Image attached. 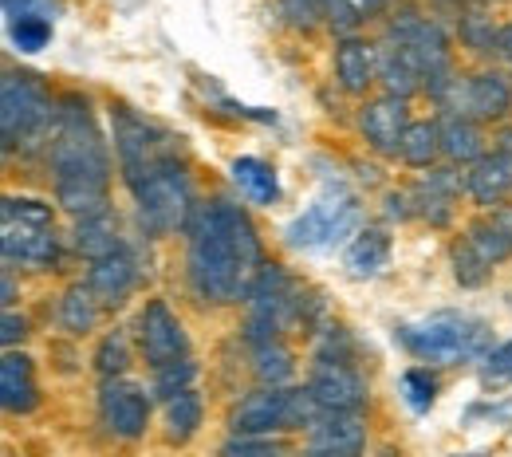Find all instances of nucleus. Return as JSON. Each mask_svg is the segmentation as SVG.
I'll return each instance as SVG.
<instances>
[{
    "label": "nucleus",
    "instance_id": "f257e3e1",
    "mask_svg": "<svg viewBox=\"0 0 512 457\" xmlns=\"http://www.w3.org/2000/svg\"><path fill=\"white\" fill-rule=\"evenodd\" d=\"M260 237L249 213L233 201L205 205L190 225V272L193 292L209 304H237L249 296L260 272Z\"/></svg>",
    "mask_w": 512,
    "mask_h": 457
},
{
    "label": "nucleus",
    "instance_id": "f03ea898",
    "mask_svg": "<svg viewBox=\"0 0 512 457\" xmlns=\"http://www.w3.org/2000/svg\"><path fill=\"white\" fill-rule=\"evenodd\" d=\"M48 166L56 178V201L67 213H75V221L107 213L111 158H107V142L95 127L87 99L79 95L60 99L56 123L48 134Z\"/></svg>",
    "mask_w": 512,
    "mask_h": 457
},
{
    "label": "nucleus",
    "instance_id": "7ed1b4c3",
    "mask_svg": "<svg viewBox=\"0 0 512 457\" xmlns=\"http://www.w3.org/2000/svg\"><path fill=\"white\" fill-rule=\"evenodd\" d=\"M394 339L422 363H442V367H457V363H473L489 355L493 331L485 320L465 316V312H434L426 320L394 327Z\"/></svg>",
    "mask_w": 512,
    "mask_h": 457
},
{
    "label": "nucleus",
    "instance_id": "20e7f679",
    "mask_svg": "<svg viewBox=\"0 0 512 457\" xmlns=\"http://www.w3.org/2000/svg\"><path fill=\"white\" fill-rule=\"evenodd\" d=\"M0 249L8 264L48 272L60 261V233L52 205L40 197H4L0 205Z\"/></svg>",
    "mask_w": 512,
    "mask_h": 457
},
{
    "label": "nucleus",
    "instance_id": "39448f33",
    "mask_svg": "<svg viewBox=\"0 0 512 457\" xmlns=\"http://www.w3.org/2000/svg\"><path fill=\"white\" fill-rule=\"evenodd\" d=\"M127 190L134 194L142 229L154 233V237L178 233L193 217V190H190V178H186V166L178 162V154L154 162L142 178L130 182Z\"/></svg>",
    "mask_w": 512,
    "mask_h": 457
},
{
    "label": "nucleus",
    "instance_id": "423d86ee",
    "mask_svg": "<svg viewBox=\"0 0 512 457\" xmlns=\"http://www.w3.org/2000/svg\"><path fill=\"white\" fill-rule=\"evenodd\" d=\"M320 418L323 414L312 391L264 387V391L245 394L233 406L229 430H233V438H272V434H284V430H312Z\"/></svg>",
    "mask_w": 512,
    "mask_h": 457
},
{
    "label": "nucleus",
    "instance_id": "0eeeda50",
    "mask_svg": "<svg viewBox=\"0 0 512 457\" xmlns=\"http://www.w3.org/2000/svg\"><path fill=\"white\" fill-rule=\"evenodd\" d=\"M56 107L52 91L32 75V71H4L0 83V134H4V150L12 154L16 146L28 150L40 138L52 134L56 123Z\"/></svg>",
    "mask_w": 512,
    "mask_h": 457
},
{
    "label": "nucleus",
    "instance_id": "6e6552de",
    "mask_svg": "<svg viewBox=\"0 0 512 457\" xmlns=\"http://www.w3.org/2000/svg\"><path fill=\"white\" fill-rule=\"evenodd\" d=\"M245 300H249V343L253 347L280 339V331L292 320H304V292L280 264H264L256 272Z\"/></svg>",
    "mask_w": 512,
    "mask_h": 457
},
{
    "label": "nucleus",
    "instance_id": "1a4fd4ad",
    "mask_svg": "<svg viewBox=\"0 0 512 457\" xmlns=\"http://www.w3.org/2000/svg\"><path fill=\"white\" fill-rule=\"evenodd\" d=\"M355 225H359V197L347 194L343 186H331V190H323V194L284 229V237H288V245L300 249V253H327V249H335Z\"/></svg>",
    "mask_w": 512,
    "mask_h": 457
},
{
    "label": "nucleus",
    "instance_id": "9d476101",
    "mask_svg": "<svg viewBox=\"0 0 512 457\" xmlns=\"http://www.w3.org/2000/svg\"><path fill=\"white\" fill-rule=\"evenodd\" d=\"M386 40L398 44V48L414 60V67L422 71V83L434 91V99L446 91L453 75H449V40L438 20L418 16V12H398V16L390 20Z\"/></svg>",
    "mask_w": 512,
    "mask_h": 457
},
{
    "label": "nucleus",
    "instance_id": "9b49d317",
    "mask_svg": "<svg viewBox=\"0 0 512 457\" xmlns=\"http://www.w3.org/2000/svg\"><path fill=\"white\" fill-rule=\"evenodd\" d=\"M111 127H115V154H119V170L127 186L134 178H142L154 162L178 154L174 138L158 131L154 123H146L127 103H111Z\"/></svg>",
    "mask_w": 512,
    "mask_h": 457
},
{
    "label": "nucleus",
    "instance_id": "f8f14e48",
    "mask_svg": "<svg viewBox=\"0 0 512 457\" xmlns=\"http://www.w3.org/2000/svg\"><path fill=\"white\" fill-rule=\"evenodd\" d=\"M438 103L457 119L501 123L512 111V83L505 71H481V75L449 79V87L438 95Z\"/></svg>",
    "mask_w": 512,
    "mask_h": 457
},
{
    "label": "nucleus",
    "instance_id": "ddd939ff",
    "mask_svg": "<svg viewBox=\"0 0 512 457\" xmlns=\"http://www.w3.org/2000/svg\"><path fill=\"white\" fill-rule=\"evenodd\" d=\"M134 331H138V347H142V355H146V363H150L154 371L190 359L186 327H182V320L170 312L166 300H146V308L138 312Z\"/></svg>",
    "mask_w": 512,
    "mask_h": 457
},
{
    "label": "nucleus",
    "instance_id": "4468645a",
    "mask_svg": "<svg viewBox=\"0 0 512 457\" xmlns=\"http://www.w3.org/2000/svg\"><path fill=\"white\" fill-rule=\"evenodd\" d=\"M308 391L320 414H359L367 406V379L347 359H316Z\"/></svg>",
    "mask_w": 512,
    "mask_h": 457
},
{
    "label": "nucleus",
    "instance_id": "2eb2a0df",
    "mask_svg": "<svg viewBox=\"0 0 512 457\" xmlns=\"http://www.w3.org/2000/svg\"><path fill=\"white\" fill-rule=\"evenodd\" d=\"M99 418L119 442H138L150 426V394L130 379H107L99 391Z\"/></svg>",
    "mask_w": 512,
    "mask_h": 457
},
{
    "label": "nucleus",
    "instance_id": "dca6fc26",
    "mask_svg": "<svg viewBox=\"0 0 512 457\" xmlns=\"http://www.w3.org/2000/svg\"><path fill=\"white\" fill-rule=\"evenodd\" d=\"M367 426L359 414H323L308 430V457H363Z\"/></svg>",
    "mask_w": 512,
    "mask_h": 457
},
{
    "label": "nucleus",
    "instance_id": "f3484780",
    "mask_svg": "<svg viewBox=\"0 0 512 457\" xmlns=\"http://www.w3.org/2000/svg\"><path fill=\"white\" fill-rule=\"evenodd\" d=\"M359 127H363V138L371 142V150H379L386 158L402 154V138L410 131V119H406V99H375L363 107L359 115Z\"/></svg>",
    "mask_w": 512,
    "mask_h": 457
},
{
    "label": "nucleus",
    "instance_id": "a211bd4d",
    "mask_svg": "<svg viewBox=\"0 0 512 457\" xmlns=\"http://www.w3.org/2000/svg\"><path fill=\"white\" fill-rule=\"evenodd\" d=\"M138 284V264L127 249H115L111 257H99L91 261V272H87V288L95 292V300L103 308H119L127 304V296Z\"/></svg>",
    "mask_w": 512,
    "mask_h": 457
},
{
    "label": "nucleus",
    "instance_id": "6ab92c4d",
    "mask_svg": "<svg viewBox=\"0 0 512 457\" xmlns=\"http://www.w3.org/2000/svg\"><path fill=\"white\" fill-rule=\"evenodd\" d=\"M40 402V387H36V367L24 351H8L0 359V406L8 414H28Z\"/></svg>",
    "mask_w": 512,
    "mask_h": 457
},
{
    "label": "nucleus",
    "instance_id": "aec40b11",
    "mask_svg": "<svg viewBox=\"0 0 512 457\" xmlns=\"http://www.w3.org/2000/svg\"><path fill=\"white\" fill-rule=\"evenodd\" d=\"M465 241H469L489 264L509 261L512 257V205H493L489 213H481V217L469 225Z\"/></svg>",
    "mask_w": 512,
    "mask_h": 457
},
{
    "label": "nucleus",
    "instance_id": "412c9836",
    "mask_svg": "<svg viewBox=\"0 0 512 457\" xmlns=\"http://www.w3.org/2000/svg\"><path fill=\"white\" fill-rule=\"evenodd\" d=\"M379 75V52L355 36H347L339 48H335V79L347 95H363L371 87V79Z\"/></svg>",
    "mask_w": 512,
    "mask_h": 457
},
{
    "label": "nucleus",
    "instance_id": "4be33fe9",
    "mask_svg": "<svg viewBox=\"0 0 512 457\" xmlns=\"http://www.w3.org/2000/svg\"><path fill=\"white\" fill-rule=\"evenodd\" d=\"M465 190L481 205H501L512 194V158L493 150L481 162H473L469 174H465Z\"/></svg>",
    "mask_w": 512,
    "mask_h": 457
},
{
    "label": "nucleus",
    "instance_id": "5701e85b",
    "mask_svg": "<svg viewBox=\"0 0 512 457\" xmlns=\"http://www.w3.org/2000/svg\"><path fill=\"white\" fill-rule=\"evenodd\" d=\"M461 190V178L453 174V170H434L414 194L410 201L418 205L414 213H422L430 225H446L449 217H453V194Z\"/></svg>",
    "mask_w": 512,
    "mask_h": 457
},
{
    "label": "nucleus",
    "instance_id": "b1692460",
    "mask_svg": "<svg viewBox=\"0 0 512 457\" xmlns=\"http://www.w3.org/2000/svg\"><path fill=\"white\" fill-rule=\"evenodd\" d=\"M343 261L351 268V276H359V280L379 276L386 264H390V237H386V229H379V225L359 229L355 241L347 245V257Z\"/></svg>",
    "mask_w": 512,
    "mask_h": 457
},
{
    "label": "nucleus",
    "instance_id": "393cba45",
    "mask_svg": "<svg viewBox=\"0 0 512 457\" xmlns=\"http://www.w3.org/2000/svg\"><path fill=\"white\" fill-rule=\"evenodd\" d=\"M379 79H383L386 95L390 99H410L418 87H422V71L414 67V60L398 48V44H379Z\"/></svg>",
    "mask_w": 512,
    "mask_h": 457
},
{
    "label": "nucleus",
    "instance_id": "a878e982",
    "mask_svg": "<svg viewBox=\"0 0 512 457\" xmlns=\"http://www.w3.org/2000/svg\"><path fill=\"white\" fill-rule=\"evenodd\" d=\"M229 174H233L237 190L249 197V201H256V205H272V201L280 197V182H276V170H272V166H268L264 158L241 154V158H233Z\"/></svg>",
    "mask_w": 512,
    "mask_h": 457
},
{
    "label": "nucleus",
    "instance_id": "bb28decb",
    "mask_svg": "<svg viewBox=\"0 0 512 457\" xmlns=\"http://www.w3.org/2000/svg\"><path fill=\"white\" fill-rule=\"evenodd\" d=\"M119 245V221L107 213H95V217H79L75 221V253H83L87 261H99V257H111Z\"/></svg>",
    "mask_w": 512,
    "mask_h": 457
},
{
    "label": "nucleus",
    "instance_id": "cd10ccee",
    "mask_svg": "<svg viewBox=\"0 0 512 457\" xmlns=\"http://www.w3.org/2000/svg\"><path fill=\"white\" fill-rule=\"evenodd\" d=\"M438 127H442V154L449 162H481L485 158V138H481L473 119L446 115Z\"/></svg>",
    "mask_w": 512,
    "mask_h": 457
},
{
    "label": "nucleus",
    "instance_id": "c85d7f7f",
    "mask_svg": "<svg viewBox=\"0 0 512 457\" xmlns=\"http://www.w3.org/2000/svg\"><path fill=\"white\" fill-rule=\"evenodd\" d=\"M201 418H205V406H201V394L193 391V387L174 394V398H166V438L174 446L190 442L193 434H197V426H201Z\"/></svg>",
    "mask_w": 512,
    "mask_h": 457
},
{
    "label": "nucleus",
    "instance_id": "c756f323",
    "mask_svg": "<svg viewBox=\"0 0 512 457\" xmlns=\"http://www.w3.org/2000/svg\"><path fill=\"white\" fill-rule=\"evenodd\" d=\"M99 300H95V292L87 288V284H71L64 292V300H60V327L71 331V335H87L91 327L99 324Z\"/></svg>",
    "mask_w": 512,
    "mask_h": 457
},
{
    "label": "nucleus",
    "instance_id": "7c9ffc66",
    "mask_svg": "<svg viewBox=\"0 0 512 457\" xmlns=\"http://www.w3.org/2000/svg\"><path fill=\"white\" fill-rule=\"evenodd\" d=\"M253 359H256V379H260L264 387H284V383L292 379V351H288L280 339L256 343Z\"/></svg>",
    "mask_w": 512,
    "mask_h": 457
},
{
    "label": "nucleus",
    "instance_id": "2f4dec72",
    "mask_svg": "<svg viewBox=\"0 0 512 457\" xmlns=\"http://www.w3.org/2000/svg\"><path fill=\"white\" fill-rule=\"evenodd\" d=\"M438 154H442V127L438 123H410V131L402 138V162L434 166Z\"/></svg>",
    "mask_w": 512,
    "mask_h": 457
},
{
    "label": "nucleus",
    "instance_id": "473e14b6",
    "mask_svg": "<svg viewBox=\"0 0 512 457\" xmlns=\"http://www.w3.org/2000/svg\"><path fill=\"white\" fill-rule=\"evenodd\" d=\"M127 363H130L127 335H123V331L103 335V343H99V351H95V371L103 375V383H107V379H123Z\"/></svg>",
    "mask_w": 512,
    "mask_h": 457
},
{
    "label": "nucleus",
    "instance_id": "72a5a7b5",
    "mask_svg": "<svg viewBox=\"0 0 512 457\" xmlns=\"http://www.w3.org/2000/svg\"><path fill=\"white\" fill-rule=\"evenodd\" d=\"M489 268H493V264L485 261L469 241H457V245H453V276H457L461 288H481V284L489 280Z\"/></svg>",
    "mask_w": 512,
    "mask_h": 457
},
{
    "label": "nucleus",
    "instance_id": "f704fd0d",
    "mask_svg": "<svg viewBox=\"0 0 512 457\" xmlns=\"http://www.w3.org/2000/svg\"><path fill=\"white\" fill-rule=\"evenodd\" d=\"M461 40H465V48H473L481 56H489V52L501 48V32L493 28V20L485 12H465L461 16Z\"/></svg>",
    "mask_w": 512,
    "mask_h": 457
},
{
    "label": "nucleus",
    "instance_id": "c9c22d12",
    "mask_svg": "<svg viewBox=\"0 0 512 457\" xmlns=\"http://www.w3.org/2000/svg\"><path fill=\"white\" fill-rule=\"evenodd\" d=\"M8 40L16 44V52H44L52 40V20H8Z\"/></svg>",
    "mask_w": 512,
    "mask_h": 457
},
{
    "label": "nucleus",
    "instance_id": "e433bc0d",
    "mask_svg": "<svg viewBox=\"0 0 512 457\" xmlns=\"http://www.w3.org/2000/svg\"><path fill=\"white\" fill-rule=\"evenodd\" d=\"M402 398H406V406H410V410L426 414V410L434 406V398H438V383H434V375H430L426 367H410V371L402 375Z\"/></svg>",
    "mask_w": 512,
    "mask_h": 457
},
{
    "label": "nucleus",
    "instance_id": "4c0bfd02",
    "mask_svg": "<svg viewBox=\"0 0 512 457\" xmlns=\"http://www.w3.org/2000/svg\"><path fill=\"white\" fill-rule=\"evenodd\" d=\"M481 383L485 387H509L512 383V339H505L501 347H493L481 359Z\"/></svg>",
    "mask_w": 512,
    "mask_h": 457
},
{
    "label": "nucleus",
    "instance_id": "58836bf2",
    "mask_svg": "<svg viewBox=\"0 0 512 457\" xmlns=\"http://www.w3.org/2000/svg\"><path fill=\"white\" fill-rule=\"evenodd\" d=\"M193 375H197L193 359H182V363H170V367L154 371V391L162 394V398H174V394L190 391V387H193Z\"/></svg>",
    "mask_w": 512,
    "mask_h": 457
},
{
    "label": "nucleus",
    "instance_id": "ea45409f",
    "mask_svg": "<svg viewBox=\"0 0 512 457\" xmlns=\"http://www.w3.org/2000/svg\"><path fill=\"white\" fill-rule=\"evenodd\" d=\"M64 12V0H4L8 20H52Z\"/></svg>",
    "mask_w": 512,
    "mask_h": 457
},
{
    "label": "nucleus",
    "instance_id": "a19ab883",
    "mask_svg": "<svg viewBox=\"0 0 512 457\" xmlns=\"http://www.w3.org/2000/svg\"><path fill=\"white\" fill-rule=\"evenodd\" d=\"M221 457H284V450L268 438H229Z\"/></svg>",
    "mask_w": 512,
    "mask_h": 457
},
{
    "label": "nucleus",
    "instance_id": "79ce46f5",
    "mask_svg": "<svg viewBox=\"0 0 512 457\" xmlns=\"http://www.w3.org/2000/svg\"><path fill=\"white\" fill-rule=\"evenodd\" d=\"M24 335H28V320H24V316H16V312L8 308V312H4V320H0V339H4V347H16Z\"/></svg>",
    "mask_w": 512,
    "mask_h": 457
},
{
    "label": "nucleus",
    "instance_id": "37998d69",
    "mask_svg": "<svg viewBox=\"0 0 512 457\" xmlns=\"http://www.w3.org/2000/svg\"><path fill=\"white\" fill-rule=\"evenodd\" d=\"M497 56H501L505 64H512V24L501 28V48H497Z\"/></svg>",
    "mask_w": 512,
    "mask_h": 457
},
{
    "label": "nucleus",
    "instance_id": "c03bdc74",
    "mask_svg": "<svg viewBox=\"0 0 512 457\" xmlns=\"http://www.w3.org/2000/svg\"><path fill=\"white\" fill-rule=\"evenodd\" d=\"M497 154L512 158V127H505V131L497 134Z\"/></svg>",
    "mask_w": 512,
    "mask_h": 457
},
{
    "label": "nucleus",
    "instance_id": "a18cd8bd",
    "mask_svg": "<svg viewBox=\"0 0 512 457\" xmlns=\"http://www.w3.org/2000/svg\"><path fill=\"white\" fill-rule=\"evenodd\" d=\"M16 304V284H12V272H4V312Z\"/></svg>",
    "mask_w": 512,
    "mask_h": 457
}]
</instances>
